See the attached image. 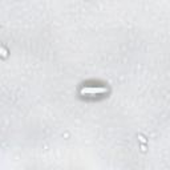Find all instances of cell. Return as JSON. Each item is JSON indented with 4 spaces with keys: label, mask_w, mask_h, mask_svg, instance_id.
<instances>
[{
    "label": "cell",
    "mask_w": 170,
    "mask_h": 170,
    "mask_svg": "<svg viewBox=\"0 0 170 170\" xmlns=\"http://www.w3.org/2000/svg\"><path fill=\"white\" fill-rule=\"evenodd\" d=\"M108 88H82L81 89V95H99V93H106Z\"/></svg>",
    "instance_id": "6da1fadb"
}]
</instances>
